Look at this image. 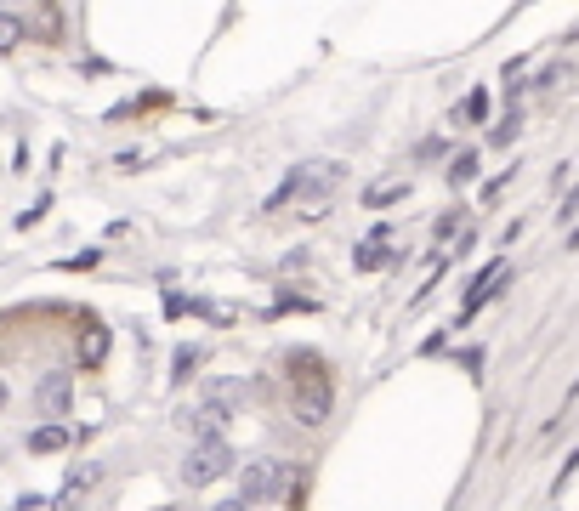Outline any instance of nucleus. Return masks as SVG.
<instances>
[{
  "instance_id": "obj_9",
  "label": "nucleus",
  "mask_w": 579,
  "mask_h": 511,
  "mask_svg": "<svg viewBox=\"0 0 579 511\" xmlns=\"http://www.w3.org/2000/svg\"><path fill=\"white\" fill-rule=\"evenodd\" d=\"M69 443H74V432H69V426H57V421H46V426L29 432V449H35V455H63Z\"/></svg>"
},
{
  "instance_id": "obj_22",
  "label": "nucleus",
  "mask_w": 579,
  "mask_h": 511,
  "mask_svg": "<svg viewBox=\"0 0 579 511\" xmlns=\"http://www.w3.org/2000/svg\"><path fill=\"white\" fill-rule=\"evenodd\" d=\"M574 245H579V233H574Z\"/></svg>"
},
{
  "instance_id": "obj_1",
  "label": "nucleus",
  "mask_w": 579,
  "mask_h": 511,
  "mask_svg": "<svg viewBox=\"0 0 579 511\" xmlns=\"http://www.w3.org/2000/svg\"><path fill=\"white\" fill-rule=\"evenodd\" d=\"M341 182H347V171H341L335 159H301L296 171L267 194V211H290V216H301V222H318V216H330Z\"/></svg>"
},
{
  "instance_id": "obj_14",
  "label": "nucleus",
  "mask_w": 579,
  "mask_h": 511,
  "mask_svg": "<svg viewBox=\"0 0 579 511\" xmlns=\"http://www.w3.org/2000/svg\"><path fill=\"white\" fill-rule=\"evenodd\" d=\"M18 40H23V23L12 18V12H0V52H12Z\"/></svg>"
},
{
  "instance_id": "obj_6",
  "label": "nucleus",
  "mask_w": 579,
  "mask_h": 511,
  "mask_svg": "<svg viewBox=\"0 0 579 511\" xmlns=\"http://www.w3.org/2000/svg\"><path fill=\"white\" fill-rule=\"evenodd\" d=\"M352 262L364 267V273L398 267V245H392V222H375V228H369V239H358V250H352Z\"/></svg>"
},
{
  "instance_id": "obj_19",
  "label": "nucleus",
  "mask_w": 579,
  "mask_h": 511,
  "mask_svg": "<svg viewBox=\"0 0 579 511\" xmlns=\"http://www.w3.org/2000/svg\"><path fill=\"white\" fill-rule=\"evenodd\" d=\"M211 511H245V500H239V494H233V500H222V506H211Z\"/></svg>"
},
{
  "instance_id": "obj_13",
  "label": "nucleus",
  "mask_w": 579,
  "mask_h": 511,
  "mask_svg": "<svg viewBox=\"0 0 579 511\" xmlns=\"http://www.w3.org/2000/svg\"><path fill=\"white\" fill-rule=\"evenodd\" d=\"M97 477H103V472H97V466H74V477H69V483H63V494H74V500H80V489H91Z\"/></svg>"
},
{
  "instance_id": "obj_12",
  "label": "nucleus",
  "mask_w": 579,
  "mask_h": 511,
  "mask_svg": "<svg viewBox=\"0 0 579 511\" xmlns=\"http://www.w3.org/2000/svg\"><path fill=\"white\" fill-rule=\"evenodd\" d=\"M199 358H205L199 347H182V353H176V364H171V381H188V375L199 370Z\"/></svg>"
},
{
  "instance_id": "obj_11",
  "label": "nucleus",
  "mask_w": 579,
  "mask_h": 511,
  "mask_svg": "<svg viewBox=\"0 0 579 511\" xmlns=\"http://www.w3.org/2000/svg\"><path fill=\"white\" fill-rule=\"evenodd\" d=\"M404 194H409V182H375V188H364V205L381 211V205H392V199H404Z\"/></svg>"
},
{
  "instance_id": "obj_7",
  "label": "nucleus",
  "mask_w": 579,
  "mask_h": 511,
  "mask_svg": "<svg viewBox=\"0 0 579 511\" xmlns=\"http://www.w3.org/2000/svg\"><path fill=\"white\" fill-rule=\"evenodd\" d=\"M35 404H40V415H63V409L74 404V381H69V370H46L40 375V387H35Z\"/></svg>"
},
{
  "instance_id": "obj_2",
  "label": "nucleus",
  "mask_w": 579,
  "mask_h": 511,
  "mask_svg": "<svg viewBox=\"0 0 579 511\" xmlns=\"http://www.w3.org/2000/svg\"><path fill=\"white\" fill-rule=\"evenodd\" d=\"M284 375H290V398H296V415L307 426L330 421V404H335V387H330V370H324V358L296 347V353L284 358Z\"/></svg>"
},
{
  "instance_id": "obj_20",
  "label": "nucleus",
  "mask_w": 579,
  "mask_h": 511,
  "mask_svg": "<svg viewBox=\"0 0 579 511\" xmlns=\"http://www.w3.org/2000/svg\"><path fill=\"white\" fill-rule=\"evenodd\" d=\"M35 506H40L35 494H23V500H18V506H12V511H35Z\"/></svg>"
},
{
  "instance_id": "obj_16",
  "label": "nucleus",
  "mask_w": 579,
  "mask_h": 511,
  "mask_svg": "<svg viewBox=\"0 0 579 511\" xmlns=\"http://www.w3.org/2000/svg\"><path fill=\"white\" fill-rule=\"evenodd\" d=\"M472 177H477V154H455V165H449V182L460 188V182H472Z\"/></svg>"
},
{
  "instance_id": "obj_21",
  "label": "nucleus",
  "mask_w": 579,
  "mask_h": 511,
  "mask_svg": "<svg viewBox=\"0 0 579 511\" xmlns=\"http://www.w3.org/2000/svg\"><path fill=\"white\" fill-rule=\"evenodd\" d=\"M6 404H12V392H6V381H0V409H6Z\"/></svg>"
},
{
  "instance_id": "obj_17",
  "label": "nucleus",
  "mask_w": 579,
  "mask_h": 511,
  "mask_svg": "<svg viewBox=\"0 0 579 511\" xmlns=\"http://www.w3.org/2000/svg\"><path fill=\"white\" fill-rule=\"evenodd\" d=\"M483 114H489V91H472L466 97V120H483Z\"/></svg>"
},
{
  "instance_id": "obj_10",
  "label": "nucleus",
  "mask_w": 579,
  "mask_h": 511,
  "mask_svg": "<svg viewBox=\"0 0 579 511\" xmlns=\"http://www.w3.org/2000/svg\"><path fill=\"white\" fill-rule=\"evenodd\" d=\"M103 358H108V324L91 318L86 335H80V364H103Z\"/></svg>"
},
{
  "instance_id": "obj_4",
  "label": "nucleus",
  "mask_w": 579,
  "mask_h": 511,
  "mask_svg": "<svg viewBox=\"0 0 579 511\" xmlns=\"http://www.w3.org/2000/svg\"><path fill=\"white\" fill-rule=\"evenodd\" d=\"M506 284H511V267H506V262H489V267H483V273H477V279H472V290H466V301H460L455 324H472V318L483 313V307H489V301L500 296Z\"/></svg>"
},
{
  "instance_id": "obj_5",
  "label": "nucleus",
  "mask_w": 579,
  "mask_h": 511,
  "mask_svg": "<svg viewBox=\"0 0 579 511\" xmlns=\"http://www.w3.org/2000/svg\"><path fill=\"white\" fill-rule=\"evenodd\" d=\"M284 483H290V466H279V460H256V466H245V477H239V500H279Z\"/></svg>"
},
{
  "instance_id": "obj_3",
  "label": "nucleus",
  "mask_w": 579,
  "mask_h": 511,
  "mask_svg": "<svg viewBox=\"0 0 579 511\" xmlns=\"http://www.w3.org/2000/svg\"><path fill=\"white\" fill-rule=\"evenodd\" d=\"M233 449H228V438H216V443H193L188 455H182V483L188 489H205V483H216V477H228L233 472Z\"/></svg>"
},
{
  "instance_id": "obj_8",
  "label": "nucleus",
  "mask_w": 579,
  "mask_h": 511,
  "mask_svg": "<svg viewBox=\"0 0 579 511\" xmlns=\"http://www.w3.org/2000/svg\"><path fill=\"white\" fill-rule=\"evenodd\" d=\"M176 421L188 426L199 443H216V438H222V426H228V409H216V404H188L182 415H176Z\"/></svg>"
},
{
  "instance_id": "obj_15",
  "label": "nucleus",
  "mask_w": 579,
  "mask_h": 511,
  "mask_svg": "<svg viewBox=\"0 0 579 511\" xmlns=\"http://www.w3.org/2000/svg\"><path fill=\"white\" fill-rule=\"evenodd\" d=\"M517 125H523V120H517V114H506V120L489 131V142H494V148H511V142H517Z\"/></svg>"
},
{
  "instance_id": "obj_18",
  "label": "nucleus",
  "mask_w": 579,
  "mask_h": 511,
  "mask_svg": "<svg viewBox=\"0 0 579 511\" xmlns=\"http://www.w3.org/2000/svg\"><path fill=\"white\" fill-rule=\"evenodd\" d=\"M52 511H86V506H80L74 494H57V500H52Z\"/></svg>"
}]
</instances>
